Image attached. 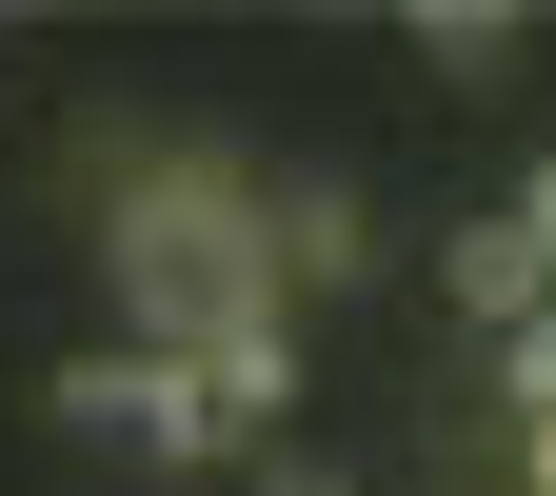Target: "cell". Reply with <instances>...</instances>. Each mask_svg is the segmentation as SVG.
Masks as SVG:
<instances>
[{
	"label": "cell",
	"mask_w": 556,
	"mask_h": 496,
	"mask_svg": "<svg viewBox=\"0 0 556 496\" xmlns=\"http://www.w3.org/2000/svg\"><path fill=\"white\" fill-rule=\"evenodd\" d=\"M497 397H517V437H556V318H517V338H497Z\"/></svg>",
	"instance_id": "obj_7"
},
{
	"label": "cell",
	"mask_w": 556,
	"mask_h": 496,
	"mask_svg": "<svg viewBox=\"0 0 556 496\" xmlns=\"http://www.w3.org/2000/svg\"><path fill=\"white\" fill-rule=\"evenodd\" d=\"M438 278H457V318H497V338H517V318H556V258H536L517 219H457V239H438Z\"/></svg>",
	"instance_id": "obj_5"
},
{
	"label": "cell",
	"mask_w": 556,
	"mask_h": 496,
	"mask_svg": "<svg viewBox=\"0 0 556 496\" xmlns=\"http://www.w3.org/2000/svg\"><path fill=\"white\" fill-rule=\"evenodd\" d=\"M100 278H119V338H160V358H219L239 318H278V179L239 160H139L119 219H100Z\"/></svg>",
	"instance_id": "obj_1"
},
{
	"label": "cell",
	"mask_w": 556,
	"mask_h": 496,
	"mask_svg": "<svg viewBox=\"0 0 556 496\" xmlns=\"http://www.w3.org/2000/svg\"><path fill=\"white\" fill-rule=\"evenodd\" d=\"M258 496H358V457H318V437H278V457H239Z\"/></svg>",
	"instance_id": "obj_8"
},
{
	"label": "cell",
	"mask_w": 556,
	"mask_h": 496,
	"mask_svg": "<svg viewBox=\"0 0 556 496\" xmlns=\"http://www.w3.org/2000/svg\"><path fill=\"white\" fill-rule=\"evenodd\" d=\"M417 60H438V80L477 100V80H497V60H517V0H417Z\"/></svg>",
	"instance_id": "obj_6"
},
{
	"label": "cell",
	"mask_w": 556,
	"mask_h": 496,
	"mask_svg": "<svg viewBox=\"0 0 556 496\" xmlns=\"http://www.w3.org/2000/svg\"><path fill=\"white\" fill-rule=\"evenodd\" d=\"M199 397H219V437H239V457H278V437H299V338L239 318L219 358H199Z\"/></svg>",
	"instance_id": "obj_4"
},
{
	"label": "cell",
	"mask_w": 556,
	"mask_h": 496,
	"mask_svg": "<svg viewBox=\"0 0 556 496\" xmlns=\"http://www.w3.org/2000/svg\"><path fill=\"white\" fill-rule=\"evenodd\" d=\"M40 417H60V437H139V457H239L219 437V397H199V358H160V338H100V358H60L40 378Z\"/></svg>",
	"instance_id": "obj_2"
},
{
	"label": "cell",
	"mask_w": 556,
	"mask_h": 496,
	"mask_svg": "<svg viewBox=\"0 0 556 496\" xmlns=\"http://www.w3.org/2000/svg\"><path fill=\"white\" fill-rule=\"evenodd\" d=\"M517 239H536V258H556V160H536V179H517Z\"/></svg>",
	"instance_id": "obj_9"
},
{
	"label": "cell",
	"mask_w": 556,
	"mask_h": 496,
	"mask_svg": "<svg viewBox=\"0 0 556 496\" xmlns=\"http://www.w3.org/2000/svg\"><path fill=\"white\" fill-rule=\"evenodd\" d=\"M338 278H378L358 179H278V298H338Z\"/></svg>",
	"instance_id": "obj_3"
}]
</instances>
